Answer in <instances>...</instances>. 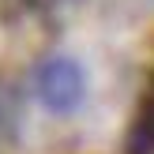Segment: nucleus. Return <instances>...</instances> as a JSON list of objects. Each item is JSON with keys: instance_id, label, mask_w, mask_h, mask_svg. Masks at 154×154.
<instances>
[{"instance_id": "f03ea898", "label": "nucleus", "mask_w": 154, "mask_h": 154, "mask_svg": "<svg viewBox=\"0 0 154 154\" xmlns=\"http://www.w3.org/2000/svg\"><path fill=\"white\" fill-rule=\"evenodd\" d=\"M128 150L132 154H154V109H143V117L135 120Z\"/></svg>"}, {"instance_id": "f257e3e1", "label": "nucleus", "mask_w": 154, "mask_h": 154, "mask_svg": "<svg viewBox=\"0 0 154 154\" xmlns=\"http://www.w3.org/2000/svg\"><path fill=\"white\" fill-rule=\"evenodd\" d=\"M34 94L53 117H72L87 98V75L72 57H45L34 68Z\"/></svg>"}]
</instances>
